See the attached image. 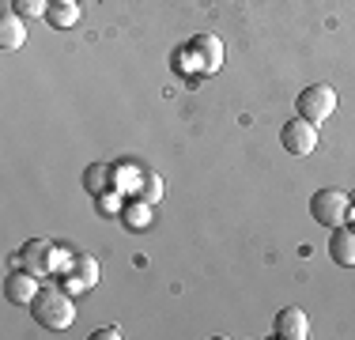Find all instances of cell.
I'll return each instance as SVG.
<instances>
[{
    "label": "cell",
    "instance_id": "ba28073f",
    "mask_svg": "<svg viewBox=\"0 0 355 340\" xmlns=\"http://www.w3.org/2000/svg\"><path fill=\"white\" fill-rule=\"evenodd\" d=\"M38 276L35 272H27V269H19V272H8L4 276V299L12 303V306H31L38 299Z\"/></svg>",
    "mask_w": 355,
    "mask_h": 340
},
{
    "label": "cell",
    "instance_id": "6da1fadb",
    "mask_svg": "<svg viewBox=\"0 0 355 340\" xmlns=\"http://www.w3.org/2000/svg\"><path fill=\"white\" fill-rule=\"evenodd\" d=\"M31 318H35L42 329H49V333H64V329L76 321L72 291H61V287H42L38 299L31 303Z\"/></svg>",
    "mask_w": 355,
    "mask_h": 340
},
{
    "label": "cell",
    "instance_id": "ac0fdd59",
    "mask_svg": "<svg viewBox=\"0 0 355 340\" xmlns=\"http://www.w3.org/2000/svg\"><path fill=\"white\" fill-rule=\"evenodd\" d=\"M348 219H352V223H355V208H352V216H348Z\"/></svg>",
    "mask_w": 355,
    "mask_h": 340
},
{
    "label": "cell",
    "instance_id": "7a4b0ae2",
    "mask_svg": "<svg viewBox=\"0 0 355 340\" xmlns=\"http://www.w3.org/2000/svg\"><path fill=\"white\" fill-rule=\"evenodd\" d=\"M310 216H314L318 227H340L348 223L352 216V197L344 189H318L314 197H310Z\"/></svg>",
    "mask_w": 355,
    "mask_h": 340
},
{
    "label": "cell",
    "instance_id": "8992f818",
    "mask_svg": "<svg viewBox=\"0 0 355 340\" xmlns=\"http://www.w3.org/2000/svg\"><path fill=\"white\" fill-rule=\"evenodd\" d=\"M193 53V72L197 76H212V72H219L223 68V42L216 38V34H197V38L185 46Z\"/></svg>",
    "mask_w": 355,
    "mask_h": 340
},
{
    "label": "cell",
    "instance_id": "5b68a950",
    "mask_svg": "<svg viewBox=\"0 0 355 340\" xmlns=\"http://www.w3.org/2000/svg\"><path fill=\"white\" fill-rule=\"evenodd\" d=\"M61 276H64V287H69L72 295L91 291V287L98 284V261L91 257V253H72V257L64 261Z\"/></svg>",
    "mask_w": 355,
    "mask_h": 340
},
{
    "label": "cell",
    "instance_id": "4fadbf2b",
    "mask_svg": "<svg viewBox=\"0 0 355 340\" xmlns=\"http://www.w3.org/2000/svg\"><path fill=\"white\" fill-rule=\"evenodd\" d=\"M114 174V167L106 163H91L87 170H83V189L91 193V197H98V193H106V178Z\"/></svg>",
    "mask_w": 355,
    "mask_h": 340
},
{
    "label": "cell",
    "instance_id": "2e32d148",
    "mask_svg": "<svg viewBox=\"0 0 355 340\" xmlns=\"http://www.w3.org/2000/svg\"><path fill=\"white\" fill-rule=\"evenodd\" d=\"M163 197V182H159V174H148V204H155Z\"/></svg>",
    "mask_w": 355,
    "mask_h": 340
},
{
    "label": "cell",
    "instance_id": "7c38bea8",
    "mask_svg": "<svg viewBox=\"0 0 355 340\" xmlns=\"http://www.w3.org/2000/svg\"><path fill=\"white\" fill-rule=\"evenodd\" d=\"M46 19L53 23V31H69V27H76V19H80V4H76V0H49Z\"/></svg>",
    "mask_w": 355,
    "mask_h": 340
},
{
    "label": "cell",
    "instance_id": "8fae6325",
    "mask_svg": "<svg viewBox=\"0 0 355 340\" xmlns=\"http://www.w3.org/2000/svg\"><path fill=\"white\" fill-rule=\"evenodd\" d=\"M23 42H27V23H23V15L8 12L4 19H0V46L4 49H23Z\"/></svg>",
    "mask_w": 355,
    "mask_h": 340
},
{
    "label": "cell",
    "instance_id": "52a82bcc",
    "mask_svg": "<svg viewBox=\"0 0 355 340\" xmlns=\"http://www.w3.org/2000/svg\"><path fill=\"white\" fill-rule=\"evenodd\" d=\"M280 144H284V151H291V155H299V159L310 155V151L318 148V125L306 121V117H291L280 133Z\"/></svg>",
    "mask_w": 355,
    "mask_h": 340
},
{
    "label": "cell",
    "instance_id": "277c9868",
    "mask_svg": "<svg viewBox=\"0 0 355 340\" xmlns=\"http://www.w3.org/2000/svg\"><path fill=\"white\" fill-rule=\"evenodd\" d=\"M57 261H61V253H57V246L49 242V238H31L19 250V269L35 272L38 280L49 276V272H57Z\"/></svg>",
    "mask_w": 355,
    "mask_h": 340
},
{
    "label": "cell",
    "instance_id": "9c48e42d",
    "mask_svg": "<svg viewBox=\"0 0 355 340\" xmlns=\"http://www.w3.org/2000/svg\"><path fill=\"white\" fill-rule=\"evenodd\" d=\"M272 337H280V340H306L310 337L306 310H299V306H284V310L276 314V321H272Z\"/></svg>",
    "mask_w": 355,
    "mask_h": 340
},
{
    "label": "cell",
    "instance_id": "30bf717a",
    "mask_svg": "<svg viewBox=\"0 0 355 340\" xmlns=\"http://www.w3.org/2000/svg\"><path fill=\"white\" fill-rule=\"evenodd\" d=\"M329 257L340 269H355V223H340L329 235Z\"/></svg>",
    "mask_w": 355,
    "mask_h": 340
},
{
    "label": "cell",
    "instance_id": "9a60e30c",
    "mask_svg": "<svg viewBox=\"0 0 355 340\" xmlns=\"http://www.w3.org/2000/svg\"><path fill=\"white\" fill-rule=\"evenodd\" d=\"M132 212H137V216H125V223H129L132 231L151 223V204H148V201H144V204H132Z\"/></svg>",
    "mask_w": 355,
    "mask_h": 340
},
{
    "label": "cell",
    "instance_id": "e0dca14e",
    "mask_svg": "<svg viewBox=\"0 0 355 340\" xmlns=\"http://www.w3.org/2000/svg\"><path fill=\"white\" fill-rule=\"evenodd\" d=\"M91 337H95V340H117V337H121V329H117V325H103V329H95Z\"/></svg>",
    "mask_w": 355,
    "mask_h": 340
},
{
    "label": "cell",
    "instance_id": "5bb4252c",
    "mask_svg": "<svg viewBox=\"0 0 355 340\" xmlns=\"http://www.w3.org/2000/svg\"><path fill=\"white\" fill-rule=\"evenodd\" d=\"M12 12L23 15V19H35V15L49 12V0H12Z\"/></svg>",
    "mask_w": 355,
    "mask_h": 340
},
{
    "label": "cell",
    "instance_id": "3957f363",
    "mask_svg": "<svg viewBox=\"0 0 355 340\" xmlns=\"http://www.w3.org/2000/svg\"><path fill=\"white\" fill-rule=\"evenodd\" d=\"M295 106H299V117L321 125V121H329V117L336 114V91L329 87V83H310V87L299 95Z\"/></svg>",
    "mask_w": 355,
    "mask_h": 340
}]
</instances>
